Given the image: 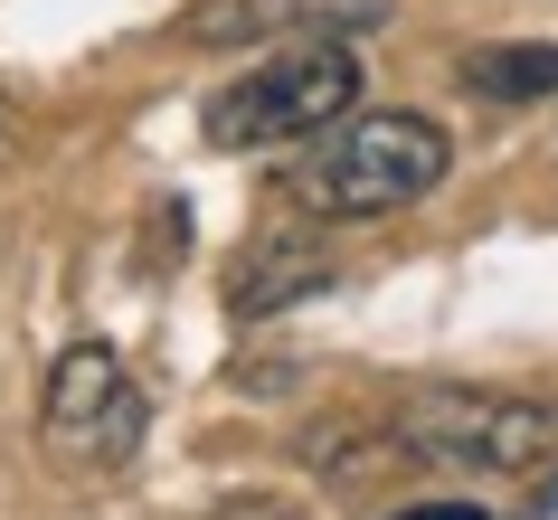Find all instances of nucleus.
I'll return each mask as SVG.
<instances>
[{
    "label": "nucleus",
    "mask_w": 558,
    "mask_h": 520,
    "mask_svg": "<svg viewBox=\"0 0 558 520\" xmlns=\"http://www.w3.org/2000/svg\"><path fill=\"white\" fill-rule=\"evenodd\" d=\"M445 171H454L445 123L408 105H369V114H331L275 199H294L303 218H388V208H416Z\"/></svg>",
    "instance_id": "nucleus-1"
},
{
    "label": "nucleus",
    "mask_w": 558,
    "mask_h": 520,
    "mask_svg": "<svg viewBox=\"0 0 558 520\" xmlns=\"http://www.w3.org/2000/svg\"><path fill=\"white\" fill-rule=\"evenodd\" d=\"M360 105V58L341 38H284V48H265L236 86L208 95V152H275V143H313L331 114H351Z\"/></svg>",
    "instance_id": "nucleus-2"
},
{
    "label": "nucleus",
    "mask_w": 558,
    "mask_h": 520,
    "mask_svg": "<svg viewBox=\"0 0 558 520\" xmlns=\"http://www.w3.org/2000/svg\"><path fill=\"white\" fill-rule=\"evenodd\" d=\"M398 445L426 463H464V473H539L558 455V407L501 398V388H426L398 407Z\"/></svg>",
    "instance_id": "nucleus-3"
},
{
    "label": "nucleus",
    "mask_w": 558,
    "mask_h": 520,
    "mask_svg": "<svg viewBox=\"0 0 558 520\" xmlns=\"http://www.w3.org/2000/svg\"><path fill=\"white\" fill-rule=\"evenodd\" d=\"M38 426L66 463H133L143 455V426H151V398L133 388L114 341H66L48 360V388H38Z\"/></svg>",
    "instance_id": "nucleus-4"
},
{
    "label": "nucleus",
    "mask_w": 558,
    "mask_h": 520,
    "mask_svg": "<svg viewBox=\"0 0 558 520\" xmlns=\"http://www.w3.org/2000/svg\"><path fill=\"white\" fill-rule=\"evenodd\" d=\"M379 20L388 0H190L180 29L208 48H284V38H351Z\"/></svg>",
    "instance_id": "nucleus-5"
},
{
    "label": "nucleus",
    "mask_w": 558,
    "mask_h": 520,
    "mask_svg": "<svg viewBox=\"0 0 558 520\" xmlns=\"http://www.w3.org/2000/svg\"><path fill=\"white\" fill-rule=\"evenodd\" d=\"M323 275H331V265L313 256L303 237H265V246H246V265H236L228 303H236L246 322H256V313H275V303H294V293H313Z\"/></svg>",
    "instance_id": "nucleus-6"
},
{
    "label": "nucleus",
    "mask_w": 558,
    "mask_h": 520,
    "mask_svg": "<svg viewBox=\"0 0 558 520\" xmlns=\"http://www.w3.org/2000/svg\"><path fill=\"white\" fill-rule=\"evenodd\" d=\"M464 86L493 95V105H530V95H558V48H473Z\"/></svg>",
    "instance_id": "nucleus-7"
},
{
    "label": "nucleus",
    "mask_w": 558,
    "mask_h": 520,
    "mask_svg": "<svg viewBox=\"0 0 558 520\" xmlns=\"http://www.w3.org/2000/svg\"><path fill=\"white\" fill-rule=\"evenodd\" d=\"M398 520H483L473 501H416V511H398Z\"/></svg>",
    "instance_id": "nucleus-8"
}]
</instances>
